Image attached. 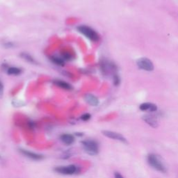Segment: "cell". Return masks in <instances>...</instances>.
I'll list each match as a JSON object with an SVG mask.
<instances>
[{
	"label": "cell",
	"instance_id": "cell-6",
	"mask_svg": "<svg viewBox=\"0 0 178 178\" xmlns=\"http://www.w3.org/2000/svg\"><path fill=\"white\" fill-rule=\"evenodd\" d=\"M102 133L103 135H105L107 137L109 138V139H114V140H117V141H120L122 143H127V140L123 136L122 134L117 133V132H111V131H107V130H105V131H102Z\"/></svg>",
	"mask_w": 178,
	"mask_h": 178
},
{
	"label": "cell",
	"instance_id": "cell-2",
	"mask_svg": "<svg viewBox=\"0 0 178 178\" xmlns=\"http://www.w3.org/2000/svg\"><path fill=\"white\" fill-rule=\"evenodd\" d=\"M78 31L83 34L84 36H86L87 38L90 40L91 41L93 42H96V41H99L100 36L98 33L96 32L93 29L89 27L88 26H79L77 28Z\"/></svg>",
	"mask_w": 178,
	"mask_h": 178
},
{
	"label": "cell",
	"instance_id": "cell-11",
	"mask_svg": "<svg viewBox=\"0 0 178 178\" xmlns=\"http://www.w3.org/2000/svg\"><path fill=\"white\" fill-rule=\"evenodd\" d=\"M60 139L64 144L67 145L73 144L74 141H75V138H74V136L73 135H71V134H65L61 135V136Z\"/></svg>",
	"mask_w": 178,
	"mask_h": 178
},
{
	"label": "cell",
	"instance_id": "cell-14",
	"mask_svg": "<svg viewBox=\"0 0 178 178\" xmlns=\"http://www.w3.org/2000/svg\"><path fill=\"white\" fill-rule=\"evenodd\" d=\"M22 70L16 67L9 68L7 70V73L10 75H19L21 74Z\"/></svg>",
	"mask_w": 178,
	"mask_h": 178
},
{
	"label": "cell",
	"instance_id": "cell-20",
	"mask_svg": "<svg viewBox=\"0 0 178 178\" xmlns=\"http://www.w3.org/2000/svg\"><path fill=\"white\" fill-rule=\"evenodd\" d=\"M114 177L115 178H124L123 177V176L121 175L120 173H118V172H115Z\"/></svg>",
	"mask_w": 178,
	"mask_h": 178
},
{
	"label": "cell",
	"instance_id": "cell-3",
	"mask_svg": "<svg viewBox=\"0 0 178 178\" xmlns=\"http://www.w3.org/2000/svg\"><path fill=\"white\" fill-rule=\"evenodd\" d=\"M85 152L90 155H96L99 152V146L98 143L93 140H87L81 141Z\"/></svg>",
	"mask_w": 178,
	"mask_h": 178
},
{
	"label": "cell",
	"instance_id": "cell-13",
	"mask_svg": "<svg viewBox=\"0 0 178 178\" xmlns=\"http://www.w3.org/2000/svg\"><path fill=\"white\" fill-rule=\"evenodd\" d=\"M54 84L60 88L65 89V90H71L72 88V86L70 84H69L67 82H65V81H62V80H58V79H56V80H54Z\"/></svg>",
	"mask_w": 178,
	"mask_h": 178
},
{
	"label": "cell",
	"instance_id": "cell-17",
	"mask_svg": "<svg viewBox=\"0 0 178 178\" xmlns=\"http://www.w3.org/2000/svg\"><path fill=\"white\" fill-rule=\"evenodd\" d=\"M90 117L91 116H90V115L89 113H84V114H83L81 116V119L84 121H87L90 118Z\"/></svg>",
	"mask_w": 178,
	"mask_h": 178
},
{
	"label": "cell",
	"instance_id": "cell-22",
	"mask_svg": "<svg viewBox=\"0 0 178 178\" xmlns=\"http://www.w3.org/2000/svg\"><path fill=\"white\" fill-rule=\"evenodd\" d=\"M75 135L78 136H83V134L82 133H75Z\"/></svg>",
	"mask_w": 178,
	"mask_h": 178
},
{
	"label": "cell",
	"instance_id": "cell-15",
	"mask_svg": "<svg viewBox=\"0 0 178 178\" xmlns=\"http://www.w3.org/2000/svg\"><path fill=\"white\" fill-rule=\"evenodd\" d=\"M51 60L54 63H55L56 65L59 66H64V61L62 58H58V57H55V56H53L51 58Z\"/></svg>",
	"mask_w": 178,
	"mask_h": 178
},
{
	"label": "cell",
	"instance_id": "cell-16",
	"mask_svg": "<svg viewBox=\"0 0 178 178\" xmlns=\"http://www.w3.org/2000/svg\"><path fill=\"white\" fill-rule=\"evenodd\" d=\"M21 56L24 58V59H25L26 61H27L30 62V63H35V61H34L33 58H32L29 54H26V53H22L21 54Z\"/></svg>",
	"mask_w": 178,
	"mask_h": 178
},
{
	"label": "cell",
	"instance_id": "cell-10",
	"mask_svg": "<svg viewBox=\"0 0 178 178\" xmlns=\"http://www.w3.org/2000/svg\"><path fill=\"white\" fill-rule=\"evenodd\" d=\"M140 109L143 111H150V112H154L156 111L157 109V106L152 103H149V102H146V103H143L140 105Z\"/></svg>",
	"mask_w": 178,
	"mask_h": 178
},
{
	"label": "cell",
	"instance_id": "cell-8",
	"mask_svg": "<svg viewBox=\"0 0 178 178\" xmlns=\"http://www.w3.org/2000/svg\"><path fill=\"white\" fill-rule=\"evenodd\" d=\"M101 68L102 70L104 72L105 74H108L111 72H112L115 70V66L114 64L111 63V62L107 61H103L101 63Z\"/></svg>",
	"mask_w": 178,
	"mask_h": 178
},
{
	"label": "cell",
	"instance_id": "cell-1",
	"mask_svg": "<svg viewBox=\"0 0 178 178\" xmlns=\"http://www.w3.org/2000/svg\"><path fill=\"white\" fill-rule=\"evenodd\" d=\"M147 163L150 166L155 170L161 173H166V168L164 164L161 162L159 159L154 154H150L147 157Z\"/></svg>",
	"mask_w": 178,
	"mask_h": 178
},
{
	"label": "cell",
	"instance_id": "cell-21",
	"mask_svg": "<svg viewBox=\"0 0 178 178\" xmlns=\"http://www.w3.org/2000/svg\"><path fill=\"white\" fill-rule=\"evenodd\" d=\"M63 57L64 59L69 60L70 58V55L69 54H68V53H65V54H63Z\"/></svg>",
	"mask_w": 178,
	"mask_h": 178
},
{
	"label": "cell",
	"instance_id": "cell-7",
	"mask_svg": "<svg viewBox=\"0 0 178 178\" xmlns=\"http://www.w3.org/2000/svg\"><path fill=\"white\" fill-rule=\"evenodd\" d=\"M20 152H21L22 155H24L25 157H28V158H29V159H33V160H41V159H43V157H44L43 155L30 152V151L26 150L20 149Z\"/></svg>",
	"mask_w": 178,
	"mask_h": 178
},
{
	"label": "cell",
	"instance_id": "cell-4",
	"mask_svg": "<svg viewBox=\"0 0 178 178\" xmlns=\"http://www.w3.org/2000/svg\"><path fill=\"white\" fill-rule=\"evenodd\" d=\"M56 173L62 175H73L77 173L79 171V168L75 165H70L67 166H59L54 168Z\"/></svg>",
	"mask_w": 178,
	"mask_h": 178
},
{
	"label": "cell",
	"instance_id": "cell-12",
	"mask_svg": "<svg viewBox=\"0 0 178 178\" xmlns=\"http://www.w3.org/2000/svg\"><path fill=\"white\" fill-rule=\"evenodd\" d=\"M84 99L86 102H88L89 105L91 106H97L99 104V100L98 98L92 94H86L85 95Z\"/></svg>",
	"mask_w": 178,
	"mask_h": 178
},
{
	"label": "cell",
	"instance_id": "cell-18",
	"mask_svg": "<svg viewBox=\"0 0 178 178\" xmlns=\"http://www.w3.org/2000/svg\"><path fill=\"white\" fill-rule=\"evenodd\" d=\"M113 82H114L115 86H118L120 84V78L117 75H115L114 77H113Z\"/></svg>",
	"mask_w": 178,
	"mask_h": 178
},
{
	"label": "cell",
	"instance_id": "cell-19",
	"mask_svg": "<svg viewBox=\"0 0 178 178\" xmlns=\"http://www.w3.org/2000/svg\"><path fill=\"white\" fill-rule=\"evenodd\" d=\"M3 91H4V86L2 84V83L0 81V98L3 95Z\"/></svg>",
	"mask_w": 178,
	"mask_h": 178
},
{
	"label": "cell",
	"instance_id": "cell-5",
	"mask_svg": "<svg viewBox=\"0 0 178 178\" xmlns=\"http://www.w3.org/2000/svg\"><path fill=\"white\" fill-rule=\"evenodd\" d=\"M136 63H137V66H139V68L144 70L152 71L154 69L152 62L147 58H139L136 61Z\"/></svg>",
	"mask_w": 178,
	"mask_h": 178
},
{
	"label": "cell",
	"instance_id": "cell-9",
	"mask_svg": "<svg viewBox=\"0 0 178 178\" xmlns=\"http://www.w3.org/2000/svg\"><path fill=\"white\" fill-rule=\"evenodd\" d=\"M143 120L145 121L147 124L153 128H157L158 127V122L154 116L150 115H145L143 117Z\"/></svg>",
	"mask_w": 178,
	"mask_h": 178
}]
</instances>
